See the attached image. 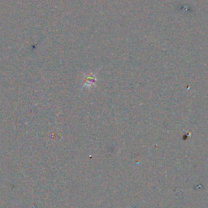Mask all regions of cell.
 Listing matches in <instances>:
<instances>
[{
    "label": "cell",
    "mask_w": 208,
    "mask_h": 208,
    "mask_svg": "<svg viewBox=\"0 0 208 208\" xmlns=\"http://www.w3.org/2000/svg\"><path fill=\"white\" fill-rule=\"evenodd\" d=\"M95 81H96V76H95V75L92 74V73L87 75V76L85 77V84L84 86H83V87H85V86L90 87L92 85H94V83H95Z\"/></svg>",
    "instance_id": "6da1fadb"
}]
</instances>
